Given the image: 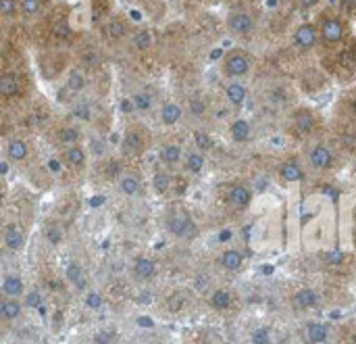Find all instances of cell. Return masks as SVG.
I'll return each mask as SVG.
<instances>
[{
	"instance_id": "obj_27",
	"label": "cell",
	"mask_w": 356,
	"mask_h": 344,
	"mask_svg": "<svg viewBox=\"0 0 356 344\" xmlns=\"http://www.w3.org/2000/svg\"><path fill=\"white\" fill-rule=\"evenodd\" d=\"M229 198H232V203H234V205H238V207H246V205L250 203V190H248V188H244V186H236V188H232Z\"/></svg>"
},
{
	"instance_id": "obj_39",
	"label": "cell",
	"mask_w": 356,
	"mask_h": 344,
	"mask_svg": "<svg viewBox=\"0 0 356 344\" xmlns=\"http://www.w3.org/2000/svg\"><path fill=\"white\" fill-rule=\"evenodd\" d=\"M67 278L75 284V286H83V280H81V269L77 267V265H69L67 267Z\"/></svg>"
},
{
	"instance_id": "obj_11",
	"label": "cell",
	"mask_w": 356,
	"mask_h": 344,
	"mask_svg": "<svg viewBox=\"0 0 356 344\" xmlns=\"http://www.w3.org/2000/svg\"><path fill=\"white\" fill-rule=\"evenodd\" d=\"M90 73L88 71H83L81 67H77V65H73L71 67V71L65 75V92H69V94H73V96H79L81 92H86V88L90 86Z\"/></svg>"
},
{
	"instance_id": "obj_31",
	"label": "cell",
	"mask_w": 356,
	"mask_h": 344,
	"mask_svg": "<svg viewBox=\"0 0 356 344\" xmlns=\"http://www.w3.org/2000/svg\"><path fill=\"white\" fill-rule=\"evenodd\" d=\"M73 115L79 119V121H90L92 119V104L86 102V100H77L73 104Z\"/></svg>"
},
{
	"instance_id": "obj_12",
	"label": "cell",
	"mask_w": 356,
	"mask_h": 344,
	"mask_svg": "<svg viewBox=\"0 0 356 344\" xmlns=\"http://www.w3.org/2000/svg\"><path fill=\"white\" fill-rule=\"evenodd\" d=\"M223 94H225V100L232 107H242L246 102V98H248V88L240 79H227V84L223 88Z\"/></svg>"
},
{
	"instance_id": "obj_3",
	"label": "cell",
	"mask_w": 356,
	"mask_h": 344,
	"mask_svg": "<svg viewBox=\"0 0 356 344\" xmlns=\"http://www.w3.org/2000/svg\"><path fill=\"white\" fill-rule=\"evenodd\" d=\"M317 29H319V56L348 44L356 38V23L340 13L336 6L325 4L313 15Z\"/></svg>"
},
{
	"instance_id": "obj_33",
	"label": "cell",
	"mask_w": 356,
	"mask_h": 344,
	"mask_svg": "<svg viewBox=\"0 0 356 344\" xmlns=\"http://www.w3.org/2000/svg\"><path fill=\"white\" fill-rule=\"evenodd\" d=\"M67 161H69L73 167H81V165L86 163V153H83V148H79V146L67 148Z\"/></svg>"
},
{
	"instance_id": "obj_30",
	"label": "cell",
	"mask_w": 356,
	"mask_h": 344,
	"mask_svg": "<svg viewBox=\"0 0 356 344\" xmlns=\"http://www.w3.org/2000/svg\"><path fill=\"white\" fill-rule=\"evenodd\" d=\"M19 313H21V305H19L17 301L8 299V301H2V303H0V315H2L4 320H15Z\"/></svg>"
},
{
	"instance_id": "obj_47",
	"label": "cell",
	"mask_w": 356,
	"mask_h": 344,
	"mask_svg": "<svg viewBox=\"0 0 356 344\" xmlns=\"http://www.w3.org/2000/svg\"><path fill=\"white\" fill-rule=\"evenodd\" d=\"M348 109H350V113L356 117V90L350 94V100H348Z\"/></svg>"
},
{
	"instance_id": "obj_45",
	"label": "cell",
	"mask_w": 356,
	"mask_h": 344,
	"mask_svg": "<svg viewBox=\"0 0 356 344\" xmlns=\"http://www.w3.org/2000/svg\"><path fill=\"white\" fill-rule=\"evenodd\" d=\"M40 303H42V297H40V292H29L27 295V299H25V305L27 307H40Z\"/></svg>"
},
{
	"instance_id": "obj_49",
	"label": "cell",
	"mask_w": 356,
	"mask_h": 344,
	"mask_svg": "<svg viewBox=\"0 0 356 344\" xmlns=\"http://www.w3.org/2000/svg\"><path fill=\"white\" fill-rule=\"evenodd\" d=\"M138 324H140L142 328H150V326H152V320H148V318H140V320H138Z\"/></svg>"
},
{
	"instance_id": "obj_16",
	"label": "cell",
	"mask_w": 356,
	"mask_h": 344,
	"mask_svg": "<svg viewBox=\"0 0 356 344\" xmlns=\"http://www.w3.org/2000/svg\"><path fill=\"white\" fill-rule=\"evenodd\" d=\"M181 115H184V107L179 102H175V100L163 102V107H161V121L165 125H175L181 119Z\"/></svg>"
},
{
	"instance_id": "obj_10",
	"label": "cell",
	"mask_w": 356,
	"mask_h": 344,
	"mask_svg": "<svg viewBox=\"0 0 356 344\" xmlns=\"http://www.w3.org/2000/svg\"><path fill=\"white\" fill-rule=\"evenodd\" d=\"M56 0H19V13H21V23L31 27L35 25L54 4Z\"/></svg>"
},
{
	"instance_id": "obj_4",
	"label": "cell",
	"mask_w": 356,
	"mask_h": 344,
	"mask_svg": "<svg viewBox=\"0 0 356 344\" xmlns=\"http://www.w3.org/2000/svg\"><path fill=\"white\" fill-rule=\"evenodd\" d=\"M140 23L134 21V17L119 8L115 10L111 17H106L102 23H98L96 27H92L90 31L98 38V42L111 52V50H123L125 52V46L131 38V33L136 31Z\"/></svg>"
},
{
	"instance_id": "obj_32",
	"label": "cell",
	"mask_w": 356,
	"mask_h": 344,
	"mask_svg": "<svg viewBox=\"0 0 356 344\" xmlns=\"http://www.w3.org/2000/svg\"><path fill=\"white\" fill-rule=\"evenodd\" d=\"M282 175H284L288 182H298V180H302V178H305L302 169H300L296 163H286V165L282 167Z\"/></svg>"
},
{
	"instance_id": "obj_38",
	"label": "cell",
	"mask_w": 356,
	"mask_h": 344,
	"mask_svg": "<svg viewBox=\"0 0 356 344\" xmlns=\"http://www.w3.org/2000/svg\"><path fill=\"white\" fill-rule=\"evenodd\" d=\"M202 165H204V157L200 155V153H190L188 155V167H190V171H200L202 169Z\"/></svg>"
},
{
	"instance_id": "obj_2",
	"label": "cell",
	"mask_w": 356,
	"mask_h": 344,
	"mask_svg": "<svg viewBox=\"0 0 356 344\" xmlns=\"http://www.w3.org/2000/svg\"><path fill=\"white\" fill-rule=\"evenodd\" d=\"M265 19L267 17L257 2H236L227 6L223 15V29L236 44L250 46L263 36Z\"/></svg>"
},
{
	"instance_id": "obj_40",
	"label": "cell",
	"mask_w": 356,
	"mask_h": 344,
	"mask_svg": "<svg viewBox=\"0 0 356 344\" xmlns=\"http://www.w3.org/2000/svg\"><path fill=\"white\" fill-rule=\"evenodd\" d=\"M125 146H127L129 150H140V146H142V138H140V134H136V132L131 134V132H129V134L125 136Z\"/></svg>"
},
{
	"instance_id": "obj_19",
	"label": "cell",
	"mask_w": 356,
	"mask_h": 344,
	"mask_svg": "<svg viewBox=\"0 0 356 344\" xmlns=\"http://www.w3.org/2000/svg\"><path fill=\"white\" fill-rule=\"evenodd\" d=\"M4 242L10 251H19L25 242V236H23V230L17 226V224H8L6 226V232H4Z\"/></svg>"
},
{
	"instance_id": "obj_22",
	"label": "cell",
	"mask_w": 356,
	"mask_h": 344,
	"mask_svg": "<svg viewBox=\"0 0 356 344\" xmlns=\"http://www.w3.org/2000/svg\"><path fill=\"white\" fill-rule=\"evenodd\" d=\"M229 134H232L234 142H246L250 136V123L246 119H236L229 127Z\"/></svg>"
},
{
	"instance_id": "obj_17",
	"label": "cell",
	"mask_w": 356,
	"mask_h": 344,
	"mask_svg": "<svg viewBox=\"0 0 356 344\" xmlns=\"http://www.w3.org/2000/svg\"><path fill=\"white\" fill-rule=\"evenodd\" d=\"M332 161H334V155H332V150H330L327 146L317 144V146L311 150V165H313V167H317V169H325V167H330V165H332Z\"/></svg>"
},
{
	"instance_id": "obj_18",
	"label": "cell",
	"mask_w": 356,
	"mask_h": 344,
	"mask_svg": "<svg viewBox=\"0 0 356 344\" xmlns=\"http://www.w3.org/2000/svg\"><path fill=\"white\" fill-rule=\"evenodd\" d=\"M169 230L175 234V236H188V232L192 230V221L186 213H173L169 217Z\"/></svg>"
},
{
	"instance_id": "obj_28",
	"label": "cell",
	"mask_w": 356,
	"mask_h": 344,
	"mask_svg": "<svg viewBox=\"0 0 356 344\" xmlns=\"http://www.w3.org/2000/svg\"><path fill=\"white\" fill-rule=\"evenodd\" d=\"M221 263H223V267H225V269L236 272V269H240V267H242V255H240L238 251H227V253H223Z\"/></svg>"
},
{
	"instance_id": "obj_6",
	"label": "cell",
	"mask_w": 356,
	"mask_h": 344,
	"mask_svg": "<svg viewBox=\"0 0 356 344\" xmlns=\"http://www.w3.org/2000/svg\"><path fill=\"white\" fill-rule=\"evenodd\" d=\"M254 67H257V52L250 46H242V44H234L219 58V71L225 79L244 81L246 77L252 75Z\"/></svg>"
},
{
	"instance_id": "obj_29",
	"label": "cell",
	"mask_w": 356,
	"mask_h": 344,
	"mask_svg": "<svg viewBox=\"0 0 356 344\" xmlns=\"http://www.w3.org/2000/svg\"><path fill=\"white\" fill-rule=\"evenodd\" d=\"M161 159H163V163H167V165H175V163L181 159V150H179V146H175V144H167V146H163V150H161Z\"/></svg>"
},
{
	"instance_id": "obj_44",
	"label": "cell",
	"mask_w": 356,
	"mask_h": 344,
	"mask_svg": "<svg viewBox=\"0 0 356 344\" xmlns=\"http://www.w3.org/2000/svg\"><path fill=\"white\" fill-rule=\"evenodd\" d=\"M86 305H88L90 309H100L102 297H100L98 292H88V295H86Z\"/></svg>"
},
{
	"instance_id": "obj_24",
	"label": "cell",
	"mask_w": 356,
	"mask_h": 344,
	"mask_svg": "<svg viewBox=\"0 0 356 344\" xmlns=\"http://www.w3.org/2000/svg\"><path fill=\"white\" fill-rule=\"evenodd\" d=\"M6 155L13 161H23L27 157V144L23 140H19V138H13L8 142V146H6Z\"/></svg>"
},
{
	"instance_id": "obj_36",
	"label": "cell",
	"mask_w": 356,
	"mask_h": 344,
	"mask_svg": "<svg viewBox=\"0 0 356 344\" xmlns=\"http://www.w3.org/2000/svg\"><path fill=\"white\" fill-rule=\"evenodd\" d=\"M211 303H213L215 309H227V305H229V295H227L225 290H217V292H213Z\"/></svg>"
},
{
	"instance_id": "obj_20",
	"label": "cell",
	"mask_w": 356,
	"mask_h": 344,
	"mask_svg": "<svg viewBox=\"0 0 356 344\" xmlns=\"http://www.w3.org/2000/svg\"><path fill=\"white\" fill-rule=\"evenodd\" d=\"M129 100H131V104H134V111H138V113H148V111L152 109V104H154L152 94L146 92V90L134 92V94L129 96Z\"/></svg>"
},
{
	"instance_id": "obj_41",
	"label": "cell",
	"mask_w": 356,
	"mask_h": 344,
	"mask_svg": "<svg viewBox=\"0 0 356 344\" xmlns=\"http://www.w3.org/2000/svg\"><path fill=\"white\" fill-rule=\"evenodd\" d=\"M154 188H156V192L165 194L169 190V178L165 173H156L154 175Z\"/></svg>"
},
{
	"instance_id": "obj_5",
	"label": "cell",
	"mask_w": 356,
	"mask_h": 344,
	"mask_svg": "<svg viewBox=\"0 0 356 344\" xmlns=\"http://www.w3.org/2000/svg\"><path fill=\"white\" fill-rule=\"evenodd\" d=\"M288 50L298 58L319 56V29L313 17H298L286 38Z\"/></svg>"
},
{
	"instance_id": "obj_15",
	"label": "cell",
	"mask_w": 356,
	"mask_h": 344,
	"mask_svg": "<svg viewBox=\"0 0 356 344\" xmlns=\"http://www.w3.org/2000/svg\"><path fill=\"white\" fill-rule=\"evenodd\" d=\"M327 0H292L290 10L296 17H313L319 8H323Z\"/></svg>"
},
{
	"instance_id": "obj_25",
	"label": "cell",
	"mask_w": 356,
	"mask_h": 344,
	"mask_svg": "<svg viewBox=\"0 0 356 344\" xmlns=\"http://www.w3.org/2000/svg\"><path fill=\"white\" fill-rule=\"evenodd\" d=\"M2 292L6 297H19L23 295V280L19 276H6L2 282Z\"/></svg>"
},
{
	"instance_id": "obj_34",
	"label": "cell",
	"mask_w": 356,
	"mask_h": 344,
	"mask_svg": "<svg viewBox=\"0 0 356 344\" xmlns=\"http://www.w3.org/2000/svg\"><path fill=\"white\" fill-rule=\"evenodd\" d=\"M121 190H123L127 196L138 194V192H140V180H138V178H134V175L123 178V182H121Z\"/></svg>"
},
{
	"instance_id": "obj_7",
	"label": "cell",
	"mask_w": 356,
	"mask_h": 344,
	"mask_svg": "<svg viewBox=\"0 0 356 344\" xmlns=\"http://www.w3.org/2000/svg\"><path fill=\"white\" fill-rule=\"evenodd\" d=\"M33 63L46 79L65 77L75 65L71 48H40L33 50Z\"/></svg>"
},
{
	"instance_id": "obj_9",
	"label": "cell",
	"mask_w": 356,
	"mask_h": 344,
	"mask_svg": "<svg viewBox=\"0 0 356 344\" xmlns=\"http://www.w3.org/2000/svg\"><path fill=\"white\" fill-rule=\"evenodd\" d=\"M319 63L325 69H334L336 73H344V75L356 73V38H353L348 44H344L336 50L321 54Z\"/></svg>"
},
{
	"instance_id": "obj_48",
	"label": "cell",
	"mask_w": 356,
	"mask_h": 344,
	"mask_svg": "<svg viewBox=\"0 0 356 344\" xmlns=\"http://www.w3.org/2000/svg\"><path fill=\"white\" fill-rule=\"evenodd\" d=\"M275 4H277V8H288V10H290L292 0H275Z\"/></svg>"
},
{
	"instance_id": "obj_21",
	"label": "cell",
	"mask_w": 356,
	"mask_h": 344,
	"mask_svg": "<svg viewBox=\"0 0 356 344\" xmlns=\"http://www.w3.org/2000/svg\"><path fill=\"white\" fill-rule=\"evenodd\" d=\"M134 272H136V276H138L140 280H150V278L156 274V265H154V261H152V259L142 257V259H138V261H136Z\"/></svg>"
},
{
	"instance_id": "obj_50",
	"label": "cell",
	"mask_w": 356,
	"mask_h": 344,
	"mask_svg": "<svg viewBox=\"0 0 356 344\" xmlns=\"http://www.w3.org/2000/svg\"><path fill=\"white\" fill-rule=\"evenodd\" d=\"M102 203H104V198H102V196H94V198L90 201V205H92V207H100Z\"/></svg>"
},
{
	"instance_id": "obj_37",
	"label": "cell",
	"mask_w": 356,
	"mask_h": 344,
	"mask_svg": "<svg viewBox=\"0 0 356 344\" xmlns=\"http://www.w3.org/2000/svg\"><path fill=\"white\" fill-rule=\"evenodd\" d=\"M190 113L192 115H196V117H200V115H204L207 113V102L202 100V98H198V96H194L192 100H190Z\"/></svg>"
},
{
	"instance_id": "obj_1",
	"label": "cell",
	"mask_w": 356,
	"mask_h": 344,
	"mask_svg": "<svg viewBox=\"0 0 356 344\" xmlns=\"http://www.w3.org/2000/svg\"><path fill=\"white\" fill-rule=\"evenodd\" d=\"M86 29L75 23V10L69 0H56L50 10L29 27V44L40 48H71L77 44Z\"/></svg>"
},
{
	"instance_id": "obj_43",
	"label": "cell",
	"mask_w": 356,
	"mask_h": 344,
	"mask_svg": "<svg viewBox=\"0 0 356 344\" xmlns=\"http://www.w3.org/2000/svg\"><path fill=\"white\" fill-rule=\"evenodd\" d=\"M196 144H198V148L207 150V148L213 146V138L209 134H204V132H196Z\"/></svg>"
},
{
	"instance_id": "obj_8",
	"label": "cell",
	"mask_w": 356,
	"mask_h": 344,
	"mask_svg": "<svg viewBox=\"0 0 356 344\" xmlns=\"http://www.w3.org/2000/svg\"><path fill=\"white\" fill-rule=\"evenodd\" d=\"M161 42V31L156 25L144 21L136 27V31L131 33L127 46H125V52L131 54V56H148L150 52L156 50Z\"/></svg>"
},
{
	"instance_id": "obj_23",
	"label": "cell",
	"mask_w": 356,
	"mask_h": 344,
	"mask_svg": "<svg viewBox=\"0 0 356 344\" xmlns=\"http://www.w3.org/2000/svg\"><path fill=\"white\" fill-rule=\"evenodd\" d=\"M292 303H294L296 309H309V307H313V305L317 303V295H315L313 290L305 288V290H298V292L294 295Z\"/></svg>"
},
{
	"instance_id": "obj_14",
	"label": "cell",
	"mask_w": 356,
	"mask_h": 344,
	"mask_svg": "<svg viewBox=\"0 0 356 344\" xmlns=\"http://www.w3.org/2000/svg\"><path fill=\"white\" fill-rule=\"evenodd\" d=\"M317 121H315V113L311 109H296L294 111V130L300 134V136H307L315 130Z\"/></svg>"
},
{
	"instance_id": "obj_35",
	"label": "cell",
	"mask_w": 356,
	"mask_h": 344,
	"mask_svg": "<svg viewBox=\"0 0 356 344\" xmlns=\"http://www.w3.org/2000/svg\"><path fill=\"white\" fill-rule=\"evenodd\" d=\"M58 136H60V142H65V144H73V142H77L79 132H77V127H73V125H65V127L58 132Z\"/></svg>"
},
{
	"instance_id": "obj_26",
	"label": "cell",
	"mask_w": 356,
	"mask_h": 344,
	"mask_svg": "<svg viewBox=\"0 0 356 344\" xmlns=\"http://www.w3.org/2000/svg\"><path fill=\"white\" fill-rule=\"evenodd\" d=\"M325 336H327V328L323 326V324H309V328H307V338H309V343L311 344H321L325 341Z\"/></svg>"
},
{
	"instance_id": "obj_13",
	"label": "cell",
	"mask_w": 356,
	"mask_h": 344,
	"mask_svg": "<svg viewBox=\"0 0 356 344\" xmlns=\"http://www.w3.org/2000/svg\"><path fill=\"white\" fill-rule=\"evenodd\" d=\"M0 21H2V27L4 29L21 23L19 0H0Z\"/></svg>"
},
{
	"instance_id": "obj_42",
	"label": "cell",
	"mask_w": 356,
	"mask_h": 344,
	"mask_svg": "<svg viewBox=\"0 0 356 344\" xmlns=\"http://www.w3.org/2000/svg\"><path fill=\"white\" fill-rule=\"evenodd\" d=\"M269 341H271V334H269L267 328H259V330L252 334V343L254 344H269Z\"/></svg>"
},
{
	"instance_id": "obj_46",
	"label": "cell",
	"mask_w": 356,
	"mask_h": 344,
	"mask_svg": "<svg viewBox=\"0 0 356 344\" xmlns=\"http://www.w3.org/2000/svg\"><path fill=\"white\" fill-rule=\"evenodd\" d=\"M121 2H125L129 6H148L150 4V0H121Z\"/></svg>"
},
{
	"instance_id": "obj_51",
	"label": "cell",
	"mask_w": 356,
	"mask_h": 344,
	"mask_svg": "<svg viewBox=\"0 0 356 344\" xmlns=\"http://www.w3.org/2000/svg\"><path fill=\"white\" fill-rule=\"evenodd\" d=\"M355 343H356V334H355Z\"/></svg>"
}]
</instances>
